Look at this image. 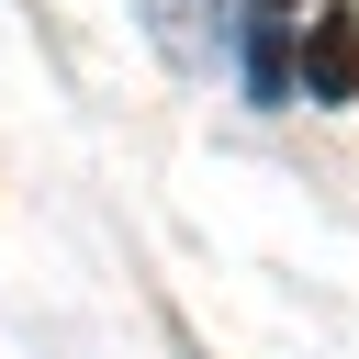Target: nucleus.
I'll list each match as a JSON object with an SVG mask.
<instances>
[{
    "label": "nucleus",
    "instance_id": "obj_3",
    "mask_svg": "<svg viewBox=\"0 0 359 359\" xmlns=\"http://www.w3.org/2000/svg\"><path fill=\"white\" fill-rule=\"evenodd\" d=\"M146 34L180 56V67H213V45H224V22H213V0H146Z\"/></svg>",
    "mask_w": 359,
    "mask_h": 359
},
{
    "label": "nucleus",
    "instance_id": "obj_1",
    "mask_svg": "<svg viewBox=\"0 0 359 359\" xmlns=\"http://www.w3.org/2000/svg\"><path fill=\"white\" fill-rule=\"evenodd\" d=\"M303 90L314 101H359V11H337V0L303 11Z\"/></svg>",
    "mask_w": 359,
    "mask_h": 359
},
{
    "label": "nucleus",
    "instance_id": "obj_2",
    "mask_svg": "<svg viewBox=\"0 0 359 359\" xmlns=\"http://www.w3.org/2000/svg\"><path fill=\"white\" fill-rule=\"evenodd\" d=\"M236 11H247V90L258 101H292V22L303 11L292 0H236Z\"/></svg>",
    "mask_w": 359,
    "mask_h": 359
}]
</instances>
